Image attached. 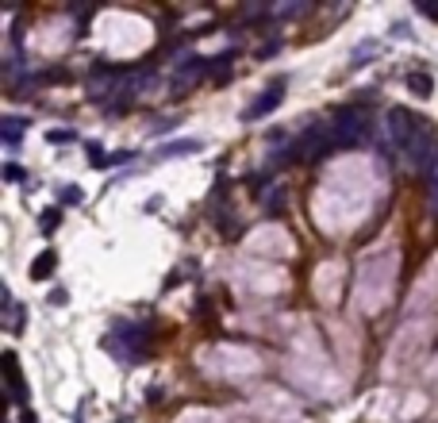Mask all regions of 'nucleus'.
<instances>
[{
  "label": "nucleus",
  "instance_id": "nucleus-13",
  "mask_svg": "<svg viewBox=\"0 0 438 423\" xmlns=\"http://www.w3.org/2000/svg\"><path fill=\"white\" fill-rule=\"evenodd\" d=\"M4 178H8V181H20L23 169H20V166H4Z\"/></svg>",
  "mask_w": 438,
  "mask_h": 423
},
{
  "label": "nucleus",
  "instance_id": "nucleus-10",
  "mask_svg": "<svg viewBox=\"0 0 438 423\" xmlns=\"http://www.w3.org/2000/svg\"><path fill=\"white\" fill-rule=\"evenodd\" d=\"M430 204L438 212V154H435V166H430Z\"/></svg>",
  "mask_w": 438,
  "mask_h": 423
},
{
  "label": "nucleus",
  "instance_id": "nucleus-2",
  "mask_svg": "<svg viewBox=\"0 0 438 423\" xmlns=\"http://www.w3.org/2000/svg\"><path fill=\"white\" fill-rule=\"evenodd\" d=\"M331 147H334L331 128H327V123H312V128L304 131V138H300V147H296V154H300V158H323Z\"/></svg>",
  "mask_w": 438,
  "mask_h": 423
},
{
  "label": "nucleus",
  "instance_id": "nucleus-4",
  "mask_svg": "<svg viewBox=\"0 0 438 423\" xmlns=\"http://www.w3.org/2000/svg\"><path fill=\"white\" fill-rule=\"evenodd\" d=\"M281 97H284V85L277 81V85H269V89H265V97H258V100H254L246 116H250V119H258V116H265V112H273L277 104H281Z\"/></svg>",
  "mask_w": 438,
  "mask_h": 423
},
{
  "label": "nucleus",
  "instance_id": "nucleus-12",
  "mask_svg": "<svg viewBox=\"0 0 438 423\" xmlns=\"http://www.w3.org/2000/svg\"><path fill=\"white\" fill-rule=\"evenodd\" d=\"M62 200H66V204H81V189H62Z\"/></svg>",
  "mask_w": 438,
  "mask_h": 423
},
{
  "label": "nucleus",
  "instance_id": "nucleus-15",
  "mask_svg": "<svg viewBox=\"0 0 438 423\" xmlns=\"http://www.w3.org/2000/svg\"><path fill=\"white\" fill-rule=\"evenodd\" d=\"M419 12L423 16H438V4H419Z\"/></svg>",
  "mask_w": 438,
  "mask_h": 423
},
{
  "label": "nucleus",
  "instance_id": "nucleus-7",
  "mask_svg": "<svg viewBox=\"0 0 438 423\" xmlns=\"http://www.w3.org/2000/svg\"><path fill=\"white\" fill-rule=\"evenodd\" d=\"M193 150H200V138H185V143H169V147H162V154H166V158H177V154H193Z\"/></svg>",
  "mask_w": 438,
  "mask_h": 423
},
{
  "label": "nucleus",
  "instance_id": "nucleus-16",
  "mask_svg": "<svg viewBox=\"0 0 438 423\" xmlns=\"http://www.w3.org/2000/svg\"><path fill=\"white\" fill-rule=\"evenodd\" d=\"M20 420H23V423H39V420H35V415H31V412H23Z\"/></svg>",
  "mask_w": 438,
  "mask_h": 423
},
{
  "label": "nucleus",
  "instance_id": "nucleus-1",
  "mask_svg": "<svg viewBox=\"0 0 438 423\" xmlns=\"http://www.w3.org/2000/svg\"><path fill=\"white\" fill-rule=\"evenodd\" d=\"M334 147H358L361 138L369 135V123H365V116H361V108H342L339 116H334Z\"/></svg>",
  "mask_w": 438,
  "mask_h": 423
},
{
  "label": "nucleus",
  "instance_id": "nucleus-3",
  "mask_svg": "<svg viewBox=\"0 0 438 423\" xmlns=\"http://www.w3.org/2000/svg\"><path fill=\"white\" fill-rule=\"evenodd\" d=\"M4 377H8V389H12V400L16 404H27V389H23V377H20V362L16 354H4Z\"/></svg>",
  "mask_w": 438,
  "mask_h": 423
},
{
  "label": "nucleus",
  "instance_id": "nucleus-8",
  "mask_svg": "<svg viewBox=\"0 0 438 423\" xmlns=\"http://www.w3.org/2000/svg\"><path fill=\"white\" fill-rule=\"evenodd\" d=\"M20 131H23V119H16V116L4 119V143H8V147H16V143H20Z\"/></svg>",
  "mask_w": 438,
  "mask_h": 423
},
{
  "label": "nucleus",
  "instance_id": "nucleus-5",
  "mask_svg": "<svg viewBox=\"0 0 438 423\" xmlns=\"http://www.w3.org/2000/svg\"><path fill=\"white\" fill-rule=\"evenodd\" d=\"M54 266H58V254H54V250H42V254L31 262V277H35V281H47V277L54 274Z\"/></svg>",
  "mask_w": 438,
  "mask_h": 423
},
{
  "label": "nucleus",
  "instance_id": "nucleus-6",
  "mask_svg": "<svg viewBox=\"0 0 438 423\" xmlns=\"http://www.w3.org/2000/svg\"><path fill=\"white\" fill-rule=\"evenodd\" d=\"M408 89L415 93V97H430V93H435V81H430L427 73H408Z\"/></svg>",
  "mask_w": 438,
  "mask_h": 423
},
{
  "label": "nucleus",
  "instance_id": "nucleus-14",
  "mask_svg": "<svg viewBox=\"0 0 438 423\" xmlns=\"http://www.w3.org/2000/svg\"><path fill=\"white\" fill-rule=\"evenodd\" d=\"M269 208H281L284 204V193H269V200H265Z\"/></svg>",
  "mask_w": 438,
  "mask_h": 423
},
{
  "label": "nucleus",
  "instance_id": "nucleus-11",
  "mask_svg": "<svg viewBox=\"0 0 438 423\" xmlns=\"http://www.w3.org/2000/svg\"><path fill=\"white\" fill-rule=\"evenodd\" d=\"M47 138H50V143H73V131H47Z\"/></svg>",
  "mask_w": 438,
  "mask_h": 423
},
{
  "label": "nucleus",
  "instance_id": "nucleus-9",
  "mask_svg": "<svg viewBox=\"0 0 438 423\" xmlns=\"http://www.w3.org/2000/svg\"><path fill=\"white\" fill-rule=\"evenodd\" d=\"M58 216H62V212H58V208H47V212H42V231H47V235H50V231H54V227H58Z\"/></svg>",
  "mask_w": 438,
  "mask_h": 423
}]
</instances>
